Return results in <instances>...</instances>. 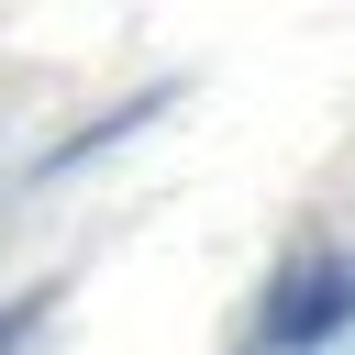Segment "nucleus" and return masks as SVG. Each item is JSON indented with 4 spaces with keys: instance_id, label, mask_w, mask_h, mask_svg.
Instances as JSON below:
<instances>
[{
    "instance_id": "f257e3e1",
    "label": "nucleus",
    "mask_w": 355,
    "mask_h": 355,
    "mask_svg": "<svg viewBox=\"0 0 355 355\" xmlns=\"http://www.w3.org/2000/svg\"><path fill=\"white\" fill-rule=\"evenodd\" d=\"M344 322H355V266L311 255V266H288L277 300H266V355H311V344H333Z\"/></svg>"
},
{
    "instance_id": "f03ea898",
    "label": "nucleus",
    "mask_w": 355,
    "mask_h": 355,
    "mask_svg": "<svg viewBox=\"0 0 355 355\" xmlns=\"http://www.w3.org/2000/svg\"><path fill=\"white\" fill-rule=\"evenodd\" d=\"M33 322H44V288H33V300H11V311H0V355H11V344H22V333H33Z\"/></svg>"
}]
</instances>
